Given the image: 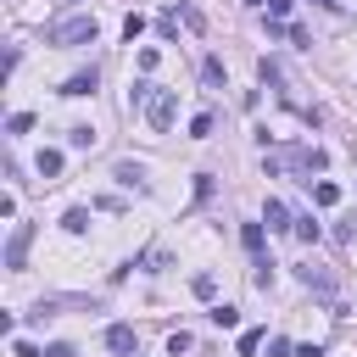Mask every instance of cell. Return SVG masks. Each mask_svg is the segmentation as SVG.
I'll list each match as a JSON object with an SVG mask.
<instances>
[{
  "label": "cell",
  "instance_id": "6da1fadb",
  "mask_svg": "<svg viewBox=\"0 0 357 357\" xmlns=\"http://www.w3.org/2000/svg\"><path fill=\"white\" fill-rule=\"evenodd\" d=\"M45 39H51V45H89V39H95V17H73V23H51V28H45Z\"/></svg>",
  "mask_w": 357,
  "mask_h": 357
},
{
  "label": "cell",
  "instance_id": "7a4b0ae2",
  "mask_svg": "<svg viewBox=\"0 0 357 357\" xmlns=\"http://www.w3.org/2000/svg\"><path fill=\"white\" fill-rule=\"evenodd\" d=\"M28 246H34V223H17L12 240H6V268H12V274L28 268Z\"/></svg>",
  "mask_w": 357,
  "mask_h": 357
},
{
  "label": "cell",
  "instance_id": "3957f363",
  "mask_svg": "<svg viewBox=\"0 0 357 357\" xmlns=\"http://www.w3.org/2000/svg\"><path fill=\"white\" fill-rule=\"evenodd\" d=\"M173 112H178V95H173V89H157L151 106H146V123L162 134V128H173Z\"/></svg>",
  "mask_w": 357,
  "mask_h": 357
},
{
  "label": "cell",
  "instance_id": "277c9868",
  "mask_svg": "<svg viewBox=\"0 0 357 357\" xmlns=\"http://www.w3.org/2000/svg\"><path fill=\"white\" fill-rule=\"evenodd\" d=\"M95 84H101V78H95V67H89V73H73L62 95H95Z\"/></svg>",
  "mask_w": 357,
  "mask_h": 357
},
{
  "label": "cell",
  "instance_id": "5b68a950",
  "mask_svg": "<svg viewBox=\"0 0 357 357\" xmlns=\"http://www.w3.org/2000/svg\"><path fill=\"white\" fill-rule=\"evenodd\" d=\"M106 346H112V352H134V330H128V324H112V330H106Z\"/></svg>",
  "mask_w": 357,
  "mask_h": 357
},
{
  "label": "cell",
  "instance_id": "8992f818",
  "mask_svg": "<svg viewBox=\"0 0 357 357\" xmlns=\"http://www.w3.org/2000/svg\"><path fill=\"white\" fill-rule=\"evenodd\" d=\"M307 185H312V178H307ZM312 201H319V207H335V201H341V185H330V178H319V185H312Z\"/></svg>",
  "mask_w": 357,
  "mask_h": 357
},
{
  "label": "cell",
  "instance_id": "52a82bcc",
  "mask_svg": "<svg viewBox=\"0 0 357 357\" xmlns=\"http://www.w3.org/2000/svg\"><path fill=\"white\" fill-rule=\"evenodd\" d=\"M212 324H218V330H235V324H240V307L218 301V307H212Z\"/></svg>",
  "mask_w": 357,
  "mask_h": 357
},
{
  "label": "cell",
  "instance_id": "ba28073f",
  "mask_svg": "<svg viewBox=\"0 0 357 357\" xmlns=\"http://www.w3.org/2000/svg\"><path fill=\"white\" fill-rule=\"evenodd\" d=\"M56 173H62V151L45 146V151H39V178H56Z\"/></svg>",
  "mask_w": 357,
  "mask_h": 357
},
{
  "label": "cell",
  "instance_id": "9c48e42d",
  "mask_svg": "<svg viewBox=\"0 0 357 357\" xmlns=\"http://www.w3.org/2000/svg\"><path fill=\"white\" fill-rule=\"evenodd\" d=\"M268 229H290V212H285V201H268Z\"/></svg>",
  "mask_w": 357,
  "mask_h": 357
},
{
  "label": "cell",
  "instance_id": "30bf717a",
  "mask_svg": "<svg viewBox=\"0 0 357 357\" xmlns=\"http://www.w3.org/2000/svg\"><path fill=\"white\" fill-rule=\"evenodd\" d=\"M240 240H246V251H251V257H262V223H246Z\"/></svg>",
  "mask_w": 357,
  "mask_h": 357
},
{
  "label": "cell",
  "instance_id": "8fae6325",
  "mask_svg": "<svg viewBox=\"0 0 357 357\" xmlns=\"http://www.w3.org/2000/svg\"><path fill=\"white\" fill-rule=\"evenodd\" d=\"M67 140L84 151V146H95V128H89V123H73V128H67Z\"/></svg>",
  "mask_w": 357,
  "mask_h": 357
},
{
  "label": "cell",
  "instance_id": "7c38bea8",
  "mask_svg": "<svg viewBox=\"0 0 357 357\" xmlns=\"http://www.w3.org/2000/svg\"><path fill=\"white\" fill-rule=\"evenodd\" d=\"M140 34H146V17H140V12H128V17H123V39L134 45V39H140Z\"/></svg>",
  "mask_w": 357,
  "mask_h": 357
},
{
  "label": "cell",
  "instance_id": "4fadbf2b",
  "mask_svg": "<svg viewBox=\"0 0 357 357\" xmlns=\"http://www.w3.org/2000/svg\"><path fill=\"white\" fill-rule=\"evenodd\" d=\"M257 352H262V330H246L240 335V357H257Z\"/></svg>",
  "mask_w": 357,
  "mask_h": 357
},
{
  "label": "cell",
  "instance_id": "5bb4252c",
  "mask_svg": "<svg viewBox=\"0 0 357 357\" xmlns=\"http://www.w3.org/2000/svg\"><path fill=\"white\" fill-rule=\"evenodd\" d=\"M62 223H67V229H73V235H84V229H89V212H84V207H73V212H67Z\"/></svg>",
  "mask_w": 357,
  "mask_h": 357
},
{
  "label": "cell",
  "instance_id": "9a60e30c",
  "mask_svg": "<svg viewBox=\"0 0 357 357\" xmlns=\"http://www.w3.org/2000/svg\"><path fill=\"white\" fill-rule=\"evenodd\" d=\"M117 185H140V162H117Z\"/></svg>",
  "mask_w": 357,
  "mask_h": 357
},
{
  "label": "cell",
  "instance_id": "2e32d148",
  "mask_svg": "<svg viewBox=\"0 0 357 357\" xmlns=\"http://www.w3.org/2000/svg\"><path fill=\"white\" fill-rule=\"evenodd\" d=\"M190 134H196V140H207V134H212V112H196V123H190Z\"/></svg>",
  "mask_w": 357,
  "mask_h": 357
},
{
  "label": "cell",
  "instance_id": "e0dca14e",
  "mask_svg": "<svg viewBox=\"0 0 357 357\" xmlns=\"http://www.w3.org/2000/svg\"><path fill=\"white\" fill-rule=\"evenodd\" d=\"M190 290H196V296H212V290H218V279H212V274H196V279H190Z\"/></svg>",
  "mask_w": 357,
  "mask_h": 357
},
{
  "label": "cell",
  "instance_id": "ac0fdd59",
  "mask_svg": "<svg viewBox=\"0 0 357 357\" xmlns=\"http://www.w3.org/2000/svg\"><path fill=\"white\" fill-rule=\"evenodd\" d=\"M157 62H162V51H157V45H146V51H140V73H151Z\"/></svg>",
  "mask_w": 357,
  "mask_h": 357
},
{
  "label": "cell",
  "instance_id": "d6986e66",
  "mask_svg": "<svg viewBox=\"0 0 357 357\" xmlns=\"http://www.w3.org/2000/svg\"><path fill=\"white\" fill-rule=\"evenodd\" d=\"M6 128H12V134H28V128H34V112H17V117H12Z\"/></svg>",
  "mask_w": 357,
  "mask_h": 357
},
{
  "label": "cell",
  "instance_id": "ffe728a7",
  "mask_svg": "<svg viewBox=\"0 0 357 357\" xmlns=\"http://www.w3.org/2000/svg\"><path fill=\"white\" fill-rule=\"evenodd\" d=\"M45 357H78V352H73L67 341H56V346H51V352H45Z\"/></svg>",
  "mask_w": 357,
  "mask_h": 357
},
{
  "label": "cell",
  "instance_id": "44dd1931",
  "mask_svg": "<svg viewBox=\"0 0 357 357\" xmlns=\"http://www.w3.org/2000/svg\"><path fill=\"white\" fill-rule=\"evenodd\" d=\"M262 6L274 12V17H285V12H290V0H262Z\"/></svg>",
  "mask_w": 357,
  "mask_h": 357
},
{
  "label": "cell",
  "instance_id": "7402d4cb",
  "mask_svg": "<svg viewBox=\"0 0 357 357\" xmlns=\"http://www.w3.org/2000/svg\"><path fill=\"white\" fill-rule=\"evenodd\" d=\"M312 6H330V0H312Z\"/></svg>",
  "mask_w": 357,
  "mask_h": 357
}]
</instances>
